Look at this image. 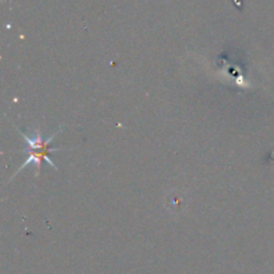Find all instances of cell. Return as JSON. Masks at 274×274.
<instances>
[{
    "label": "cell",
    "instance_id": "obj_1",
    "mask_svg": "<svg viewBox=\"0 0 274 274\" xmlns=\"http://www.w3.org/2000/svg\"><path fill=\"white\" fill-rule=\"evenodd\" d=\"M15 127H16L17 133L20 134V137L23 138L25 143H27V149H25L27 158H25V161L21 163L20 166L17 167V170L11 175L9 181H12V179L15 178L23 169H25V167L28 166V165H33V166H35V177H37L39 173H40V170H42L43 162H47L51 167H54L55 170H59V167L56 166V163L51 159V154L58 153V151H63V150L66 149H62V147L51 149L50 143L56 138V135H59V134L64 130V126H60L56 131L51 133L47 138L43 137L42 131L39 129H35L31 134H25L24 131H21L17 126H15Z\"/></svg>",
    "mask_w": 274,
    "mask_h": 274
}]
</instances>
